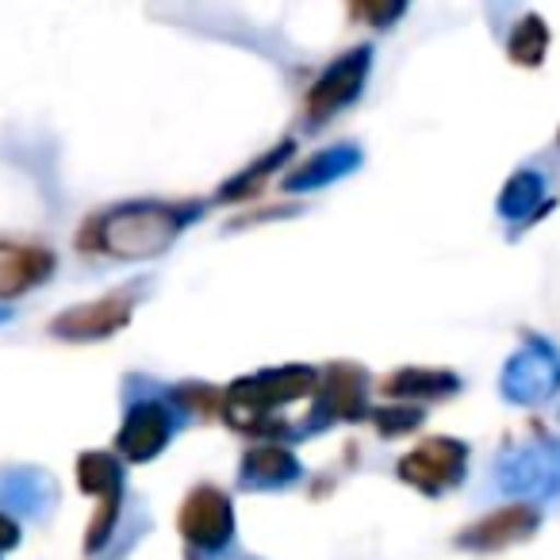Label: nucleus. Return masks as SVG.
Wrapping results in <instances>:
<instances>
[{
	"instance_id": "4",
	"label": "nucleus",
	"mask_w": 560,
	"mask_h": 560,
	"mask_svg": "<svg viewBox=\"0 0 560 560\" xmlns=\"http://www.w3.org/2000/svg\"><path fill=\"white\" fill-rule=\"evenodd\" d=\"M177 522L192 549H215L231 537V499L219 488H192L180 503Z\"/></svg>"
},
{
	"instance_id": "11",
	"label": "nucleus",
	"mask_w": 560,
	"mask_h": 560,
	"mask_svg": "<svg viewBox=\"0 0 560 560\" xmlns=\"http://www.w3.org/2000/svg\"><path fill=\"white\" fill-rule=\"evenodd\" d=\"M545 47H549V32H545L541 16H526L511 32V43H506V50H511V58L518 66H541Z\"/></svg>"
},
{
	"instance_id": "3",
	"label": "nucleus",
	"mask_w": 560,
	"mask_h": 560,
	"mask_svg": "<svg viewBox=\"0 0 560 560\" xmlns=\"http://www.w3.org/2000/svg\"><path fill=\"white\" fill-rule=\"evenodd\" d=\"M460 472H465V445L450 438H430L399 460V480L419 488L422 495H442L460 480Z\"/></svg>"
},
{
	"instance_id": "5",
	"label": "nucleus",
	"mask_w": 560,
	"mask_h": 560,
	"mask_svg": "<svg viewBox=\"0 0 560 560\" xmlns=\"http://www.w3.org/2000/svg\"><path fill=\"white\" fill-rule=\"evenodd\" d=\"M534 529H537L534 506L511 503V506H499V511L483 514V518L472 522L468 529H460L457 545L460 549H476V552H495V549H506V545L526 541Z\"/></svg>"
},
{
	"instance_id": "6",
	"label": "nucleus",
	"mask_w": 560,
	"mask_h": 560,
	"mask_svg": "<svg viewBox=\"0 0 560 560\" xmlns=\"http://www.w3.org/2000/svg\"><path fill=\"white\" fill-rule=\"evenodd\" d=\"M58 257L35 242H0V300H16L47 284Z\"/></svg>"
},
{
	"instance_id": "13",
	"label": "nucleus",
	"mask_w": 560,
	"mask_h": 560,
	"mask_svg": "<svg viewBox=\"0 0 560 560\" xmlns=\"http://www.w3.org/2000/svg\"><path fill=\"white\" fill-rule=\"evenodd\" d=\"M20 545V522L12 518V514L0 511V552H9Z\"/></svg>"
},
{
	"instance_id": "12",
	"label": "nucleus",
	"mask_w": 560,
	"mask_h": 560,
	"mask_svg": "<svg viewBox=\"0 0 560 560\" xmlns=\"http://www.w3.org/2000/svg\"><path fill=\"white\" fill-rule=\"evenodd\" d=\"M457 381L453 376H438V373H419V369H407L396 381H388V392H404V396H422V392H453Z\"/></svg>"
},
{
	"instance_id": "14",
	"label": "nucleus",
	"mask_w": 560,
	"mask_h": 560,
	"mask_svg": "<svg viewBox=\"0 0 560 560\" xmlns=\"http://www.w3.org/2000/svg\"><path fill=\"white\" fill-rule=\"evenodd\" d=\"M12 319V312H9V307H0V323H9Z\"/></svg>"
},
{
	"instance_id": "9",
	"label": "nucleus",
	"mask_w": 560,
	"mask_h": 560,
	"mask_svg": "<svg viewBox=\"0 0 560 560\" xmlns=\"http://www.w3.org/2000/svg\"><path fill=\"white\" fill-rule=\"evenodd\" d=\"M55 499V483L43 468H32V465H16V468H4L0 472V506L4 514H43Z\"/></svg>"
},
{
	"instance_id": "2",
	"label": "nucleus",
	"mask_w": 560,
	"mask_h": 560,
	"mask_svg": "<svg viewBox=\"0 0 560 560\" xmlns=\"http://www.w3.org/2000/svg\"><path fill=\"white\" fill-rule=\"evenodd\" d=\"M135 315V289H116L101 300L66 307L62 315L50 319V335L62 342H104L116 330H124Z\"/></svg>"
},
{
	"instance_id": "8",
	"label": "nucleus",
	"mask_w": 560,
	"mask_h": 560,
	"mask_svg": "<svg viewBox=\"0 0 560 560\" xmlns=\"http://www.w3.org/2000/svg\"><path fill=\"white\" fill-rule=\"evenodd\" d=\"M170 442V415H165L162 404H135L127 411L124 427H119L116 450L124 453L127 460H150L162 445Z\"/></svg>"
},
{
	"instance_id": "7",
	"label": "nucleus",
	"mask_w": 560,
	"mask_h": 560,
	"mask_svg": "<svg viewBox=\"0 0 560 560\" xmlns=\"http://www.w3.org/2000/svg\"><path fill=\"white\" fill-rule=\"evenodd\" d=\"M365 73H369V50H353V55L338 58V62L315 81L312 93H307V116L323 119L342 108V104H350L353 96H358Z\"/></svg>"
},
{
	"instance_id": "1",
	"label": "nucleus",
	"mask_w": 560,
	"mask_h": 560,
	"mask_svg": "<svg viewBox=\"0 0 560 560\" xmlns=\"http://www.w3.org/2000/svg\"><path fill=\"white\" fill-rule=\"evenodd\" d=\"M188 215L185 208L158 200L139 203H119V208L96 211L78 234L81 254H108L124 257V261H139V257H154L173 246L180 231H185Z\"/></svg>"
},
{
	"instance_id": "10",
	"label": "nucleus",
	"mask_w": 560,
	"mask_h": 560,
	"mask_svg": "<svg viewBox=\"0 0 560 560\" xmlns=\"http://www.w3.org/2000/svg\"><path fill=\"white\" fill-rule=\"evenodd\" d=\"M78 483L85 495H96L101 503L124 495V468L112 453H81L78 457Z\"/></svg>"
}]
</instances>
